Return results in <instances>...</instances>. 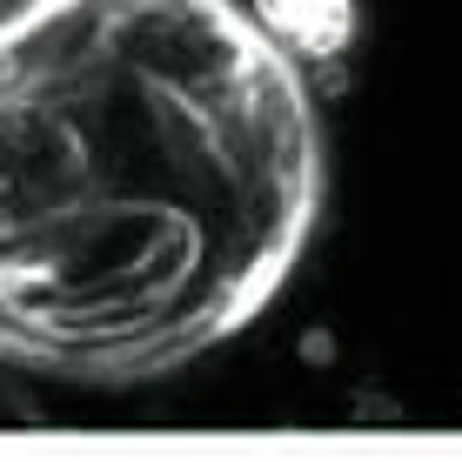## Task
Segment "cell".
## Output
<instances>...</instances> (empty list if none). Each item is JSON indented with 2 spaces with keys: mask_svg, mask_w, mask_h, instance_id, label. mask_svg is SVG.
Wrapping results in <instances>:
<instances>
[{
  "mask_svg": "<svg viewBox=\"0 0 462 462\" xmlns=\"http://www.w3.org/2000/svg\"><path fill=\"white\" fill-rule=\"evenodd\" d=\"M268 41H289L295 54L336 60L356 41V0H254Z\"/></svg>",
  "mask_w": 462,
  "mask_h": 462,
  "instance_id": "1",
  "label": "cell"
}]
</instances>
